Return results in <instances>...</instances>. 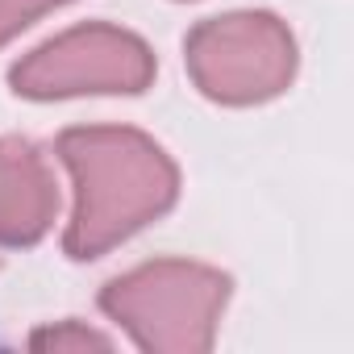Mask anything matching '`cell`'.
I'll use <instances>...</instances> for the list:
<instances>
[{
	"label": "cell",
	"mask_w": 354,
	"mask_h": 354,
	"mask_svg": "<svg viewBox=\"0 0 354 354\" xmlns=\"http://www.w3.org/2000/svg\"><path fill=\"white\" fill-rule=\"evenodd\" d=\"M234 279L192 259H154L100 288V313L117 321L138 350L205 354L217 342Z\"/></svg>",
	"instance_id": "cell-2"
},
{
	"label": "cell",
	"mask_w": 354,
	"mask_h": 354,
	"mask_svg": "<svg viewBox=\"0 0 354 354\" xmlns=\"http://www.w3.org/2000/svg\"><path fill=\"white\" fill-rule=\"evenodd\" d=\"M158 75V59L133 30L109 21L71 26L9 67V88L26 100L71 96H142Z\"/></svg>",
	"instance_id": "cell-4"
},
{
	"label": "cell",
	"mask_w": 354,
	"mask_h": 354,
	"mask_svg": "<svg viewBox=\"0 0 354 354\" xmlns=\"http://www.w3.org/2000/svg\"><path fill=\"white\" fill-rule=\"evenodd\" d=\"M71 175V217L63 250L75 263L104 259L180 201L175 158L133 125H75L55 142Z\"/></svg>",
	"instance_id": "cell-1"
},
{
	"label": "cell",
	"mask_w": 354,
	"mask_h": 354,
	"mask_svg": "<svg viewBox=\"0 0 354 354\" xmlns=\"http://www.w3.org/2000/svg\"><path fill=\"white\" fill-rule=\"evenodd\" d=\"M67 5L71 0H0V46H9L30 26H38L46 13H59Z\"/></svg>",
	"instance_id": "cell-7"
},
{
	"label": "cell",
	"mask_w": 354,
	"mask_h": 354,
	"mask_svg": "<svg viewBox=\"0 0 354 354\" xmlns=\"http://www.w3.org/2000/svg\"><path fill=\"white\" fill-rule=\"evenodd\" d=\"M184 67L205 100L250 109L292 88L300 50L292 30L275 13L242 9L192 26L184 38Z\"/></svg>",
	"instance_id": "cell-3"
},
{
	"label": "cell",
	"mask_w": 354,
	"mask_h": 354,
	"mask_svg": "<svg viewBox=\"0 0 354 354\" xmlns=\"http://www.w3.org/2000/svg\"><path fill=\"white\" fill-rule=\"evenodd\" d=\"M59 180L46 154L21 138H0V246H38L59 221Z\"/></svg>",
	"instance_id": "cell-5"
},
{
	"label": "cell",
	"mask_w": 354,
	"mask_h": 354,
	"mask_svg": "<svg viewBox=\"0 0 354 354\" xmlns=\"http://www.w3.org/2000/svg\"><path fill=\"white\" fill-rule=\"evenodd\" d=\"M30 350H55V354H75V350H113V337L84 325V321H59L42 325L30 333Z\"/></svg>",
	"instance_id": "cell-6"
}]
</instances>
